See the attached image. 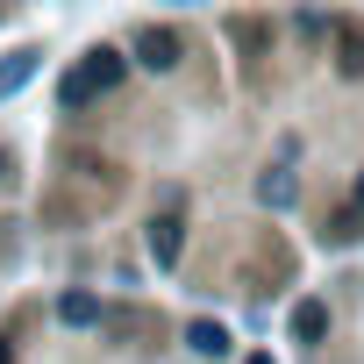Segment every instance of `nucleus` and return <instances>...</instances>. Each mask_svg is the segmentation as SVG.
<instances>
[{
    "mask_svg": "<svg viewBox=\"0 0 364 364\" xmlns=\"http://www.w3.org/2000/svg\"><path fill=\"white\" fill-rule=\"evenodd\" d=\"M178 243H186V236H178V215H157V222H150V257H157L164 272L178 264Z\"/></svg>",
    "mask_w": 364,
    "mask_h": 364,
    "instance_id": "3",
    "label": "nucleus"
},
{
    "mask_svg": "<svg viewBox=\"0 0 364 364\" xmlns=\"http://www.w3.org/2000/svg\"><path fill=\"white\" fill-rule=\"evenodd\" d=\"M0 364H15V350H8V343H0Z\"/></svg>",
    "mask_w": 364,
    "mask_h": 364,
    "instance_id": "10",
    "label": "nucleus"
},
{
    "mask_svg": "<svg viewBox=\"0 0 364 364\" xmlns=\"http://www.w3.org/2000/svg\"><path fill=\"white\" fill-rule=\"evenodd\" d=\"M136 58H143L150 72H171V65H178V36H171V29H143V36H136Z\"/></svg>",
    "mask_w": 364,
    "mask_h": 364,
    "instance_id": "2",
    "label": "nucleus"
},
{
    "mask_svg": "<svg viewBox=\"0 0 364 364\" xmlns=\"http://www.w3.org/2000/svg\"><path fill=\"white\" fill-rule=\"evenodd\" d=\"M343 72H350V79L364 72V29H350V22H343Z\"/></svg>",
    "mask_w": 364,
    "mask_h": 364,
    "instance_id": "9",
    "label": "nucleus"
},
{
    "mask_svg": "<svg viewBox=\"0 0 364 364\" xmlns=\"http://www.w3.org/2000/svg\"><path fill=\"white\" fill-rule=\"evenodd\" d=\"M36 79V50H15V58H0V100H8L15 86H29Z\"/></svg>",
    "mask_w": 364,
    "mask_h": 364,
    "instance_id": "4",
    "label": "nucleus"
},
{
    "mask_svg": "<svg viewBox=\"0 0 364 364\" xmlns=\"http://www.w3.org/2000/svg\"><path fill=\"white\" fill-rule=\"evenodd\" d=\"M357 208H364V178H357Z\"/></svg>",
    "mask_w": 364,
    "mask_h": 364,
    "instance_id": "11",
    "label": "nucleus"
},
{
    "mask_svg": "<svg viewBox=\"0 0 364 364\" xmlns=\"http://www.w3.org/2000/svg\"><path fill=\"white\" fill-rule=\"evenodd\" d=\"M257 200L264 208H293V171H264L257 178Z\"/></svg>",
    "mask_w": 364,
    "mask_h": 364,
    "instance_id": "8",
    "label": "nucleus"
},
{
    "mask_svg": "<svg viewBox=\"0 0 364 364\" xmlns=\"http://www.w3.org/2000/svg\"><path fill=\"white\" fill-rule=\"evenodd\" d=\"M114 79H122V50H93V58L65 79V107H86V100H93V93H107Z\"/></svg>",
    "mask_w": 364,
    "mask_h": 364,
    "instance_id": "1",
    "label": "nucleus"
},
{
    "mask_svg": "<svg viewBox=\"0 0 364 364\" xmlns=\"http://www.w3.org/2000/svg\"><path fill=\"white\" fill-rule=\"evenodd\" d=\"M0 171H8V157H0Z\"/></svg>",
    "mask_w": 364,
    "mask_h": 364,
    "instance_id": "13",
    "label": "nucleus"
},
{
    "mask_svg": "<svg viewBox=\"0 0 364 364\" xmlns=\"http://www.w3.org/2000/svg\"><path fill=\"white\" fill-rule=\"evenodd\" d=\"M243 364H272V357H243Z\"/></svg>",
    "mask_w": 364,
    "mask_h": 364,
    "instance_id": "12",
    "label": "nucleus"
},
{
    "mask_svg": "<svg viewBox=\"0 0 364 364\" xmlns=\"http://www.w3.org/2000/svg\"><path fill=\"white\" fill-rule=\"evenodd\" d=\"M186 343H193L200 357H229V328H222V321H193V328H186Z\"/></svg>",
    "mask_w": 364,
    "mask_h": 364,
    "instance_id": "7",
    "label": "nucleus"
},
{
    "mask_svg": "<svg viewBox=\"0 0 364 364\" xmlns=\"http://www.w3.org/2000/svg\"><path fill=\"white\" fill-rule=\"evenodd\" d=\"M58 321H72V328H93V321H100V300H93V293H65V300H58Z\"/></svg>",
    "mask_w": 364,
    "mask_h": 364,
    "instance_id": "5",
    "label": "nucleus"
},
{
    "mask_svg": "<svg viewBox=\"0 0 364 364\" xmlns=\"http://www.w3.org/2000/svg\"><path fill=\"white\" fill-rule=\"evenodd\" d=\"M321 328H328V307H321V300H300V307H293V336H300V343H321Z\"/></svg>",
    "mask_w": 364,
    "mask_h": 364,
    "instance_id": "6",
    "label": "nucleus"
}]
</instances>
